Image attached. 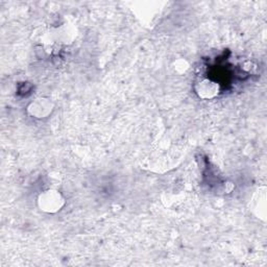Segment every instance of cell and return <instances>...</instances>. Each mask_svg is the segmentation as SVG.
Returning a JSON list of instances; mask_svg holds the SVG:
<instances>
[{"mask_svg": "<svg viewBox=\"0 0 267 267\" xmlns=\"http://www.w3.org/2000/svg\"><path fill=\"white\" fill-rule=\"evenodd\" d=\"M63 205H64V199L56 190L45 191L39 198V206L41 210L48 213L58 212L63 207Z\"/></svg>", "mask_w": 267, "mask_h": 267, "instance_id": "1", "label": "cell"}, {"mask_svg": "<svg viewBox=\"0 0 267 267\" xmlns=\"http://www.w3.org/2000/svg\"><path fill=\"white\" fill-rule=\"evenodd\" d=\"M52 110V105L50 101L47 99H38L37 101H34L31 103L29 106V112L31 115L38 117V118H43L47 116Z\"/></svg>", "mask_w": 267, "mask_h": 267, "instance_id": "2", "label": "cell"}, {"mask_svg": "<svg viewBox=\"0 0 267 267\" xmlns=\"http://www.w3.org/2000/svg\"><path fill=\"white\" fill-rule=\"evenodd\" d=\"M217 91H218V86L216 85V83H213L208 80L200 83L198 88V92L200 96L204 98H211L213 96H215Z\"/></svg>", "mask_w": 267, "mask_h": 267, "instance_id": "3", "label": "cell"}]
</instances>
